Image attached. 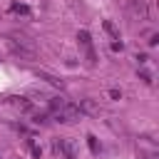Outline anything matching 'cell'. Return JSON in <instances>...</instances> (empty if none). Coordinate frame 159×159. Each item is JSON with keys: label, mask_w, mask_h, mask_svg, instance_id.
I'll return each instance as SVG.
<instances>
[{"label": "cell", "mask_w": 159, "mask_h": 159, "mask_svg": "<svg viewBox=\"0 0 159 159\" xmlns=\"http://www.w3.org/2000/svg\"><path fill=\"white\" fill-rule=\"evenodd\" d=\"M129 7H132V12H134V15H139L142 20H147V17H149V10H147V5H144V2H132Z\"/></svg>", "instance_id": "obj_3"}, {"label": "cell", "mask_w": 159, "mask_h": 159, "mask_svg": "<svg viewBox=\"0 0 159 159\" xmlns=\"http://www.w3.org/2000/svg\"><path fill=\"white\" fill-rule=\"evenodd\" d=\"M10 50L17 55V57H25V60H35V50L25 42V40H17V37H10Z\"/></svg>", "instance_id": "obj_1"}, {"label": "cell", "mask_w": 159, "mask_h": 159, "mask_svg": "<svg viewBox=\"0 0 159 159\" xmlns=\"http://www.w3.org/2000/svg\"><path fill=\"white\" fill-rule=\"evenodd\" d=\"M15 104H17L20 109H30V102H27V99H22V97H17V99H15Z\"/></svg>", "instance_id": "obj_5"}, {"label": "cell", "mask_w": 159, "mask_h": 159, "mask_svg": "<svg viewBox=\"0 0 159 159\" xmlns=\"http://www.w3.org/2000/svg\"><path fill=\"white\" fill-rule=\"evenodd\" d=\"M104 30H107V32H109V35H114V37H117V40H119V32H117V30H114V25H112V22H109V20H107V22H104Z\"/></svg>", "instance_id": "obj_4"}, {"label": "cell", "mask_w": 159, "mask_h": 159, "mask_svg": "<svg viewBox=\"0 0 159 159\" xmlns=\"http://www.w3.org/2000/svg\"><path fill=\"white\" fill-rule=\"evenodd\" d=\"M80 112H87V114H99V104L94 102V99H82V104H80Z\"/></svg>", "instance_id": "obj_2"}, {"label": "cell", "mask_w": 159, "mask_h": 159, "mask_svg": "<svg viewBox=\"0 0 159 159\" xmlns=\"http://www.w3.org/2000/svg\"><path fill=\"white\" fill-rule=\"evenodd\" d=\"M139 159H152V157H139Z\"/></svg>", "instance_id": "obj_6"}]
</instances>
